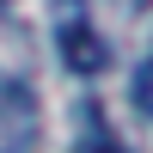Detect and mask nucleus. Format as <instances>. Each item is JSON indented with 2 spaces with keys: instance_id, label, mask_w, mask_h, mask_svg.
Segmentation results:
<instances>
[{
  "instance_id": "4",
  "label": "nucleus",
  "mask_w": 153,
  "mask_h": 153,
  "mask_svg": "<svg viewBox=\"0 0 153 153\" xmlns=\"http://www.w3.org/2000/svg\"><path fill=\"white\" fill-rule=\"evenodd\" d=\"M86 153H123L117 141H104V135H92V141H86Z\"/></svg>"
},
{
  "instance_id": "3",
  "label": "nucleus",
  "mask_w": 153,
  "mask_h": 153,
  "mask_svg": "<svg viewBox=\"0 0 153 153\" xmlns=\"http://www.w3.org/2000/svg\"><path fill=\"white\" fill-rule=\"evenodd\" d=\"M135 104H141V110H147V117H153V68L141 74V80H135Z\"/></svg>"
},
{
  "instance_id": "2",
  "label": "nucleus",
  "mask_w": 153,
  "mask_h": 153,
  "mask_svg": "<svg viewBox=\"0 0 153 153\" xmlns=\"http://www.w3.org/2000/svg\"><path fill=\"white\" fill-rule=\"evenodd\" d=\"M0 123H19V129H37V92L19 80H0Z\"/></svg>"
},
{
  "instance_id": "1",
  "label": "nucleus",
  "mask_w": 153,
  "mask_h": 153,
  "mask_svg": "<svg viewBox=\"0 0 153 153\" xmlns=\"http://www.w3.org/2000/svg\"><path fill=\"white\" fill-rule=\"evenodd\" d=\"M61 6V61H68L74 74H104L110 68V49H104V37L86 25V0H55Z\"/></svg>"
}]
</instances>
